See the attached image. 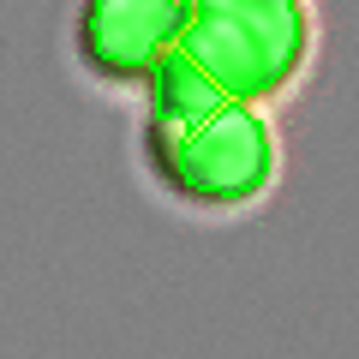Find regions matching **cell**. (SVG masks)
Returning <instances> with one entry per match:
<instances>
[{"label": "cell", "mask_w": 359, "mask_h": 359, "mask_svg": "<svg viewBox=\"0 0 359 359\" xmlns=\"http://www.w3.org/2000/svg\"><path fill=\"white\" fill-rule=\"evenodd\" d=\"M144 156L162 192L198 210H228L257 198L276 168L269 126L252 114V102L228 96L180 48L144 84Z\"/></svg>", "instance_id": "1"}, {"label": "cell", "mask_w": 359, "mask_h": 359, "mask_svg": "<svg viewBox=\"0 0 359 359\" xmlns=\"http://www.w3.org/2000/svg\"><path fill=\"white\" fill-rule=\"evenodd\" d=\"M180 54L198 60L228 96L257 102L294 84L306 60L299 0H180Z\"/></svg>", "instance_id": "2"}, {"label": "cell", "mask_w": 359, "mask_h": 359, "mask_svg": "<svg viewBox=\"0 0 359 359\" xmlns=\"http://www.w3.org/2000/svg\"><path fill=\"white\" fill-rule=\"evenodd\" d=\"M72 48L108 84H150V72L180 48V0H84Z\"/></svg>", "instance_id": "3"}]
</instances>
